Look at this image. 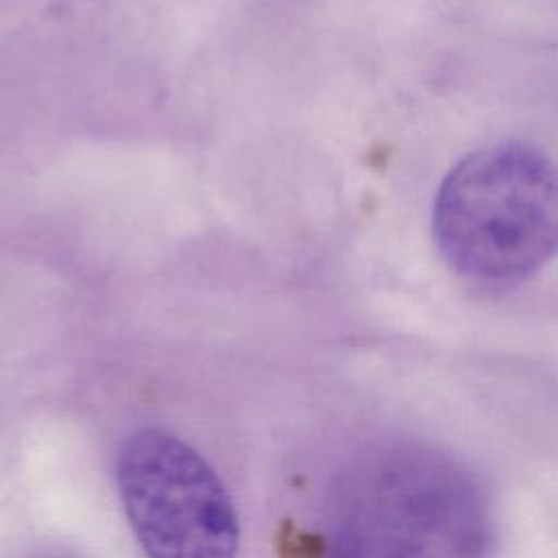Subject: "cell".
<instances>
[{
	"mask_svg": "<svg viewBox=\"0 0 558 558\" xmlns=\"http://www.w3.org/2000/svg\"><path fill=\"white\" fill-rule=\"evenodd\" d=\"M432 225L440 255L462 277L523 281L558 253V168L525 142L469 153L442 179Z\"/></svg>",
	"mask_w": 558,
	"mask_h": 558,
	"instance_id": "2",
	"label": "cell"
},
{
	"mask_svg": "<svg viewBox=\"0 0 558 558\" xmlns=\"http://www.w3.org/2000/svg\"><path fill=\"white\" fill-rule=\"evenodd\" d=\"M129 523L148 558H235L238 514L220 477L187 442L142 429L118 451Z\"/></svg>",
	"mask_w": 558,
	"mask_h": 558,
	"instance_id": "3",
	"label": "cell"
},
{
	"mask_svg": "<svg viewBox=\"0 0 558 558\" xmlns=\"http://www.w3.org/2000/svg\"><path fill=\"white\" fill-rule=\"evenodd\" d=\"M482 486L456 458L403 442L357 460L333 488L318 558H486Z\"/></svg>",
	"mask_w": 558,
	"mask_h": 558,
	"instance_id": "1",
	"label": "cell"
}]
</instances>
